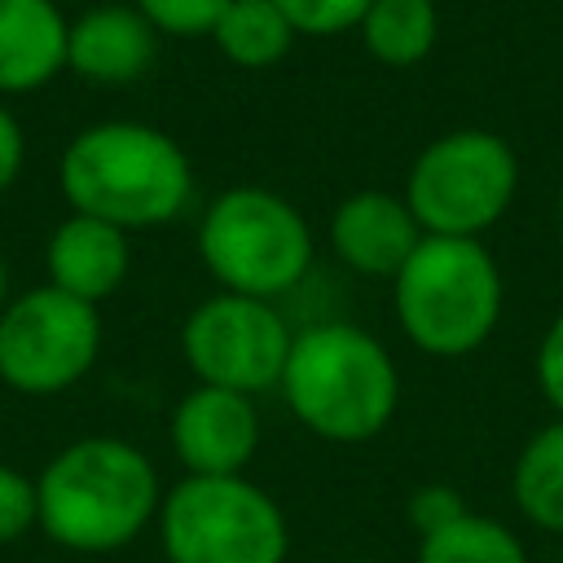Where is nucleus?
Wrapping results in <instances>:
<instances>
[{
	"instance_id": "ddd939ff",
	"label": "nucleus",
	"mask_w": 563,
	"mask_h": 563,
	"mask_svg": "<svg viewBox=\"0 0 563 563\" xmlns=\"http://www.w3.org/2000/svg\"><path fill=\"white\" fill-rule=\"evenodd\" d=\"M44 268H48V286H57L84 303H101L123 286V277L132 268V246H128L123 229L70 211L48 233Z\"/></svg>"
},
{
	"instance_id": "5701e85b",
	"label": "nucleus",
	"mask_w": 563,
	"mask_h": 563,
	"mask_svg": "<svg viewBox=\"0 0 563 563\" xmlns=\"http://www.w3.org/2000/svg\"><path fill=\"white\" fill-rule=\"evenodd\" d=\"M537 387H541L545 405L554 409V418H563V312L545 325V334L537 343Z\"/></svg>"
},
{
	"instance_id": "0eeeda50",
	"label": "nucleus",
	"mask_w": 563,
	"mask_h": 563,
	"mask_svg": "<svg viewBox=\"0 0 563 563\" xmlns=\"http://www.w3.org/2000/svg\"><path fill=\"white\" fill-rule=\"evenodd\" d=\"M400 194L422 233L484 238L519 194V158L506 136L457 128L418 150Z\"/></svg>"
},
{
	"instance_id": "4be33fe9",
	"label": "nucleus",
	"mask_w": 563,
	"mask_h": 563,
	"mask_svg": "<svg viewBox=\"0 0 563 563\" xmlns=\"http://www.w3.org/2000/svg\"><path fill=\"white\" fill-rule=\"evenodd\" d=\"M462 510H466V501H462V493L449 488V484H422V488H413V497H409V506H405L409 528L418 532V541L431 537V532H440L444 523H453Z\"/></svg>"
},
{
	"instance_id": "393cba45",
	"label": "nucleus",
	"mask_w": 563,
	"mask_h": 563,
	"mask_svg": "<svg viewBox=\"0 0 563 563\" xmlns=\"http://www.w3.org/2000/svg\"><path fill=\"white\" fill-rule=\"evenodd\" d=\"M9 303V268H4V255H0V308Z\"/></svg>"
},
{
	"instance_id": "6e6552de",
	"label": "nucleus",
	"mask_w": 563,
	"mask_h": 563,
	"mask_svg": "<svg viewBox=\"0 0 563 563\" xmlns=\"http://www.w3.org/2000/svg\"><path fill=\"white\" fill-rule=\"evenodd\" d=\"M101 356V312L57 286H31L0 308V383L22 396H57Z\"/></svg>"
},
{
	"instance_id": "1a4fd4ad",
	"label": "nucleus",
	"mask_w": 563,
	"mask_h": 563,
	"mask_svg": "<svg viewBox=\"0 0 563 563\" xmlns=\"http://www.w3.org/2000/svg\"><path fill=\"white\" fill-rule=\"evenodd\" d=\"M295 330L273 299L216 290L180 325V352L198 383L260 396L282 383Z\"/></svg>"
},
{
	"instance_id": "2eb2a0df",
	"label": "nucleus",
	"mask_w": 563,
	"mask_h": 563,
	"mask_svg": "<svg viewBox=\"0 0 563 563\" xmlns=\"http://www.w3.org/2000/svg\"><path fill=\"white\" fill-rule=\"evenodd\" d=\"M356 35L378 66L409 70V66L427 62L440 40L435 0H374L361 18Z\"/></svg>"
},
{
	"instance_id": "a878e982",
	"label": "nucleus",
	"mask_w": 563,
	"mask_h": 563,
	"mask_svg": "<svg viewBox=\"0 0 563 563\" xmlns=\"http://www.w3.org/2000/svg\"><path fill=\"white\" fill-rule=\"evenodd\" d=\"M347 563H383V559H347Z\"/></svg>"
},
{
	"instance_id": "aec40b11",
	"label": "nucleus",
	"mask_w": 563,
	"mask_h": 563,
	"mask_svg": "<svg viewBox=\"0 0 563 563\" xmlns=\"http://www.w3.org/2000/svg\"><path fill=\"white\" fill-rule=\"evenodd\" d=\"M141 9V18L158 31V35H211V26L220 22V13L229 9V0H128Z\"/></svg>"
},
{
	"instance_id": "9d476101",
	"label": "nucleus",
	"mask_w": 563,
	"mask_h": 563,
	"mask_svg": "<svg viewBox=\"0 0 563 563\" xmlns=\"http://www.w3.org/2000/svg\"><path fill=\"white\" fill-rule=\"evenodd\" d=\"M167 435L185 475H242L260 449L255 396L198 383L172 409Z\"/></svg>"
},
{
	"instance_id": "f257e3e1",
	"label": "nucleus",
	"mask_w": 563,
	"mask_h": 563,
	"mask_svg": "<svg viewBox=\"0 0 563 563\" xmlns=\"http://www.w3.org/2000/svg\"><path fill=\"white\" fill-rule=\"evenodd\" d=\"M57 185L70 211L136 233L158 229L189 207L194 167L163 128L141 119H101L66 141Z\"/></svg>"
},
{
	"instance_id": "bb28decb",
	"label": "nucleus",
	"mask_w": 563,
	"mask_h": 563,
	"mask_svg": "<svg viewBox=\"0 0 563 563\" xmlns=\"http://www.w3.org/2000/svg\"><path fill=\"white\" fill-rule=\"evenodd\" d=\"M559 220H563V189H559Z\"/></svg>"
},
{
	"instance_id": "4468645a",
	"label": "nucleus",
	"mask_w": 563,
	"mask_h": 563,
	"mask_svg": "<svg viewBox=\"0 0 563 563\" xmlns=\"http://www.w3.org/2000/svg\"><path fill=\"white\" fill-rule=\"evenodd\" d=\"M66 35L57 0H0V97L48 88L66 70Z\"/></svg>"
},
{
	"instance_id": "cd10ccee",
	"label": "nucleus",
	"mask_w": 563,
	"mask_h": 563,
	"mask_svg": "<svg viewBox=\"0 0 563 563\" xmlns=\"http://www.w3.org/2000/svg\"><path fill=\"white\" fill-rule=\"evenodd\" d=\"M435 4H440V0H435Z\"/></svg>"
},
{
	"instance_id": "423d86ee",
	"label": "nucleus",
	"mask_w": 563,
	"mask_h": 563,
	"mask_svg": "<svg viewBox=\"0 0 563 563\" xmlns=\"http://www.w3.org/2000/svg\"><path fill=\"white\" fill-rule=\"evenodd\" d=\"M158 541L167 563H286V510L246 475H185L163 493Z\"/></svg>"
},
{
	"instance_id": "b1692460",
	"label": "nucleus",
	"mask_w": 563,
	"mask_h": 563,
	"mask_svg": "<svg viewBox=\"0 0 563 563\" xmlns=\"http://www.w3.org/2000/svg\"><path fill=\"white\" fill-rule=\"evenodd\" d=\"M22 163H26V136H22V123L13 119V110L0 101V194H9L22 176Z\"/></svg>"
},
{
	"instance_id": "6ab92c4d",
	"label": "nucleus",
	"mask_w": 563,
	"mask_h": 563,
	"mask_svg": "<svg viewBox=\"0 0 563 563\" xmlns=\"http://www.w3.org/2000/svg\"><path fill=\"white\" fill-rule=\"evenodd\" d=\"M282 9V18L295 26V35H317V40H330V35H343V31H356L365 9L374 0H273Z\"/></svg>"
},
{
	"instance_id": "39448f33",
	"label": "nucleus",
	"mask_w": 563,
	"mask_h": 563,
	"mask_svg": "<svg viewBox=\"0 0 563 563\" xmlns=\"http://www.w3.org/2000/svg\"><path fill=\"white\" fill-rule=\"evenodd\" d=\"M303 211L264 185H233L211 198L198 224V260L229 295L277 299L312 268Z\"/></svg>"
},
{
	"instance_id": "dca6fc26",
	"label": "nucleus",
	"mask_w": 563,
	"mask_h": 563,
	"mask_svg": "<svg viewBox=\"0 0 563 563\" xmlns=\"http://www.w3.org/2000/svg\"><path fill=\"white\" fill-rule=\"evenodd\" d=\"M510 497L532 528L563 532V418L528 435L510 471Z\"/></svg>"
},
{
	"instance_id": "f8f14e48",
	"label": "nucleus",
	"mask_w": 563,
	"mask_h": 563,
	"mask_svg": "<svg viewBox=\"0 0 563 563\" xmlns=\"http://www.w3.org/2000/svg\"><path fill=\"white\" fill-rule=\"evenodd\" d=\"M158 57V31L128 0H106L70 18L66 70L92 84H132Z\"/></svg>"
},
{
	"instance_id": "9b49d317",
	"label": "nucleus",
	"mask_w": 563,
	"mask_h": 563,
	"mask_svg": "<svg viewBox=\"0 0 563 563\" xmlns=\"http://www.w3.org/2000/svg\"><path fill=\"white\" fill-rule=\"evenodd\" d=\"M422 224L409 211L405 194L387 189H356L330 211V251L339 255L343 268L361 277L391 282L405 260L422 242Z\"/></svg>"
},
{
	"instance_id": "20e7f679",
	"label": "nucleus",
	"mask_w": 563,
	"mask_h": 563,
	"mask_svg": "<svg viewBox=\"0 0 563 563\" xmlns=\"http://www.w3.org/2000/svg\"><path fill=\"white\" fill-rule=\"evenodd\" d=\"M501 268L484 238L427 233L405 268L391 277V308L400 334L440 361L479 352L501 321Z\"/></svg>"
},
{
	"instance_id": "f03ea898",
	"label": "nucleus",
	"mask_w": 563,
	"mask_h": 563,
	"mask_svg": "<svg viewBox=\"0 0 563 563\" xmlns=\"http://www.w3.org/2000/svg\"><path fill=\"white\" fill-rule=\"evenodd\" d=\"M163 506L154 462L119 435H84L57 449L35 475V523L70 554L132 545Z\"/></svg>"
},
{
	"instance_id": "7ed1b4c3",
	"label": "nucleus",
	"mask_w": 563,
	"mask_h": 563,
	"mask_svg": "<svg viewBox=\"0 0 563 563\" xmlns=\"http://www.w3.org/2000/svg\"><path fill=\"white\" fill-rule=\"evenodd\" d=\"M277 387L295 422L330 444L374 440L400 405L391 352L352 321H317L295 330Z\"/></svg>"
},
{
	"instance_id": "a211bd4d",
	"label": "nucleus",
	"mask_w": 563,
	"mask_h": 563,
	"mask_svg": "<svg viewBox=\"0 0 563 563\" xmlns=\"http://www.w3.org/2000/svg\"><path fill=\"white\" fill-rule=\"evenodd\" d=\"M418 563H528V545L501 519L462 510L453 523L418 541Z\"/></svg>"
},
{
	"instance_id": "412c9836",
	"label": "nucleus",
	"mask_w": 563,
	"mask_h": 563,
	"mask_svg": "<svg viewBox=\"0 0 563 563\" xmlns=\"http://www.w3.org/2000/svg\"><path fill=\"white\" fill-rule=\"evenodd\" d=\"M26 528H35V479L0 462V545L18 541Z\"/></svg>"
},
{
	"instance_id": "f3484780",
	"label": "nucleus",
	"mask_w": 563,
	"mask_h": 563,
	"mask_svg": "<svg viewBox=\"0 0 563 563\" xmlns=\"http://www.w3.org/2000/svg\"><path fill=\"white\" fill-rule=\"evenodd\" d=\"M295 40V26L282 18L273 0H229L220 22L211 26V44L238 70H268L286 62Z\"/></svg>"
}]
</instances>
